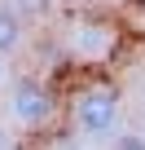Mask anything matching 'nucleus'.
I'll list each match as a JSON object with an SVG mask.
<instances>
[{
    "label": "nucleus",
    "instance_id": "6",
    "mask_svg": "<svg viewBox=\"0 0 145 150\" xmlns=\"http://www.w3.org/2000/svg\"><path fill=\"white\" fill-rule=\"evenodd\" d=\"M110 150H145V137L141 132H114Z\"/></svg>",
    "mask_w": 145,
    "mask_h": 150
},
{
    "label": "nucleus",
    "instance_id": "4",
    "mask_svg": "<svg viewBox=\"0 0 145 150\" xmlns=\"http://www.w3.org/2000/svg\"><path fill=\"white\" fill-rule=\"evenodd\" d=\"M22 27L27 18L18 13V5H0V53H13L22 44Z\"/></svg>",
    "mask_w": 145,
    "mask_h": 150
},
{
    "label": "nucleus",
    "instance_id": "7",
    "mask_svg": "<svg viewBox=\"0 0 145 150\" xmlns=\"http://www.w3.org/2000/svg\"><path fill=\"white\" fill-rule=\"evenodd\" d=\"M0 80H5V53H0Z\"/></svg>",
    "mask_w": 145,
    "mask_h": 150
},
{
    "label": "nucleus",
    "instance_id": "1",
    "mask_svg": "<svg viewBox=\"0 0 145 150\" xmlns=\"http://www.w3.org/2000/svg\"><path fill=\"white\" fill-rule=\"evenodd\" d=\"M119 110H123L119 88L106 84V80H92V84H84V88L75 93V102H70V124H75L79 137L101 141V137H114V128H119Z\"/></svg>",
    "mask_w": 145,
    "mask_h": 150
},
{
    "label": "nucleus",
    "instance_id": "3",
    "mask_svg": "<svg viewBox=\"0 0 145 150\" xmlns=\"http://www.w3.org/2000/svg\"><path fill=\"white\" fill-rule=\"evenodd\" d=\"M114 53V31L106 22H79L75 27V57L84 62H106Z\"/></svg>",
    "mask_w": 145,
    "mask_h": 150
},
{
    "label": "nucleus",
    "instance_id": "5",
    "mask_svg": "<svg viewBox=\"0 0 145 150\" xmlns=\"http://www.w3.org/2000/svg\"><path fill=\"white\" fill-rule=\"evenodd\" d=\"M13 5H18L22 18H44V13L53 9V0H13Z\"/></svg>",
    "mask_w": 145,
    "mask_h": 150
},
{
    "label": "nucleus",
    "instance_id": "2",
    "mask_svg": "<svg viewBox=\"0 0 145 150\" xmlns=\"http://www.w3.org/2000/svg\"><path fill=\"white\" fill-rule=\"evenodd\" d=\"M57 102H53V88L44 80H35V75H22V80H13L9 88V115L18 128H44L53 119Z\"/></svg>",
    "mask_w": 145,
    "mask_h": 150
}]
</instances>
